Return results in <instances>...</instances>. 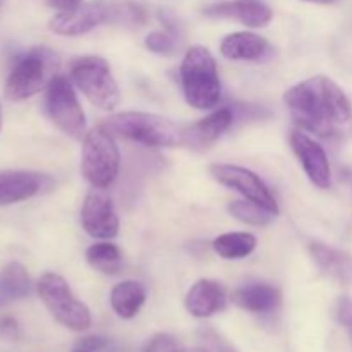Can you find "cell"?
Segmentation results:
<instances>
[{"instance_id":"1","label":"cell","mask_w":352,"mask_h":352,"mask_svg":"<svg viewBox=\"0 0 352 352\" xmlns=\"http://www.w3.org/2000/svg\"><path fill=\"white\" fill-rule=\"evenodd\" d=\"M284 102L301 129L322 138H332L352 119V105L346 93L327 76L305 79L287 89Z\"/></svg>"},{"instance_id":"2","label":"cell","mask_w":352,"mask_h":352,"mask_svg":"<svg viewBox=\"0 0 352 352\" xmlns=\"http://www.w3.org/2000/svg\"><path fill=\"white\" fill-rule=\"evenodd\" d=\"M100 127L113 138L134 141L151 148L184 146V126L167 117L148 112H122L110 116Z\"/></svg>"},{"instance_id":"3","label":"cell","mask_w":352,"mask_h":352,"mask_svg":"<svg viewBox=\"0 0 352 352\" xmlns=\"http://www.w3.org/2000/svg\"><path fill=\"white\" fill-rule=\"evenodd\" d=\"M60 67V57L54 50L34 47L23 52L10 65L6 79V96L10 102H23L47 89Z\"/></svg>"},{"instance_id":"4","label":"cell","mask_w":352,"mask_h":352,"mask_svg":"<svg viewBox=\"0 0 352 352\" xmlns=\"http://www.w3.org/2000/svg\"><path fill=\"white\" fill-rule=\"evenodd\" d=\"M181 82L186 102L198 110H210L220 102L222 85L215 58L205 47H191L181 64Z\"/></svg>"},{"instance_id":"5","label":"cell","mask_w":352,"mask_h":352,"mask_svg":"<svg viewBox=\"0 0 352 352\" xmlns=\"http://www.w3.org/2000/svg\"><path fill=\"white\" fill-rule=\"evenodd\" d=\"M71 81L95 107L113 110L120 103V91L109 62L96 55L78 57L71 62Z\"/></svg>"},{"instance_id":"6","label":"cell","mask_w":352,"mask_h":352,"mask_svg":"<svg viewBox=\"0 0 352 352\" xmlns=\"http://www.w3.org/2000/svg\"><path fill=\"white\" fill-rule=\"evenodd\" d=\"M120 151L116 138L103 127H95L85 136L81 170L86 181L98 189H107L119 175Z\"/></svg>"},{"instance_id":"7","label":"cell","mask_w":352,"mask_h":352,"mask_svg":"<svg viewBox=\"0 0 352 352\" xmlns=\"http://www.w3.org/2000/svg\"><path fill=\"white\" fill-rule=\"evenodd\" d=\"M36 291L50 315L60 325L74 332H85L89 329L91 325L89 309L86 308L85 302H81L72 294L69 284L60 275L52 274V272L43 274L38 280Z\"/></svg>"},{"instance_id":"8","label":"cell","mask_w":352,"mask_h":352,"mask_svg":"<svg viewBox=\"0 0 352 352\" xmlns=\"http://www.w3.org/2000/svg\"><path fill=\"white\" fill-rule=\"evenodd\" d=\"M45 110L52 122L64 134L74 140L86 136V117L71 78L57 74L52 79L45 93Z\"/></svg>"},{"instance_id":"9","label":"cell","mask_w":352,"mask_h":352,"mask_svg":"<svg viewBox=\"0 0 352 352\" xmlns=\"http://www.w3.org/2000/svg\"><path fill=\"white\" fill-rule=\"evenodd\" d=\"M210 174L222 186H227V188L241 192L246 199L258 203L274 215H278L277 199L272 195L270 189L267 188V184L254 172L248 170L244 167H237V165L215 164L210 167Z\"/></svg>"},{"instance_id":"10","label":"cell","mask_w":352,"mask_h":352,"mask_svg":"<svg viewBox=\"0 0 352 352\" xmlns=\"http://www.w3.org/2000/svg\"><path fill=\"white\" fill-rule=\"evenodd\" d=\"M110 17H112V3L105 0H91L81 3L74 10L55 14L48 23V28L62 36H79L89 33L100 24L110 23Z\"/></svg>"},{"instance_id":"11","label":"cell","mask_w":352,"mask_h":352,"mask_svg":"<svg viewBox=\"0 0 352 352\" xmlns=\"http://www.w3.org/2000/svg\"><path fill=\"white\" fill-rule=\"evenodd\" d=\"M81 222L95 239H113L119 234V217L105 189L93 188L86 195L81 210Z\"/></svg>"},{"instance_id":"12","label":"cell","mask_w":352,"mask_h":352,"mask_svg":"<svg viewBox=\"0 0 352 352\" xmlns=\"http://www.w3.org/2000/svg\"><path fill=\"white\" fill-rule=\"evenodd\" d=\"M291 146L309 181L320 189H329L332 182V170H330L329 157L320 143H316L302 131H294L291 134Z\"/></svg>"},{"instance_id":"13","label":"cell","mask_w":352,"mask_h":352,"mask_svg":"<svg viewBox=\"0 0 352 352\" xmlns=\"http://www.w3.org/2000/svg\"><path fill=\"white\" fill-rule=\"evenodd\" d=\"M203 14L210 19H232L248 28H263L274 17L270 7L260 0H223L205 7Z\"/></svg>"},{"instance_id":"14","label":"cell","mask_w":352,"mask_h":352,"mask_svg":"<svg viewBox=\"0 0 352 352\" xmlns=\"http://www.w3.org/2000/svg\"><path fill=\"white\" fill-rule=\"evenodd\" d=\"M220 54L229 60L263 62L274 55V48L267 38L251 31L227 34L220 43Z\"/></svg>"},{"instance_id":"15","label":"cell","mask_w":352,"mask_h":352,"mask_svg":"<svg viewBox=\"0 0 352 352\" xmlns=\"http://www.w3.org/2000/svg\"><path fill=\"white\" fill-rule=\"evenodd\" d=\"M234 119H236V116H234L232 110L220 109L217 112L210 113L205 119L191 124V126H184V146L192 148V150L208 148L226 131H229Z\"/></svg>"},{"instance_id":"16","label":"cell","mask_w":352,"mask_h":352,"mask_svg":"<svg viewBox=\"0 0 352 352\" xmlns=\"http://www.w3.org/2000/svg\"><path fill=\"white\" fill-rule=\"evenodd\" d=\"M227 296L222 285L215 280H198L186 296V309L195 318H208L226 309Z\"/></svg>"},{"instance_id":"17","label":"cell","mask_w":352,"mask_h":352,"mask_svg":"<svg viewBox=\"0 0 352 352\" xmlns=\"http://www.w3.org/2000/svg\"><path fill=\"white\" fill-rule=\"evenodd\" d=\"M232 302L241 309L260 315H270L280 308V292L274 285L250 284L236 289L230 296Z\"/></svg>"},{"instance_id":"18","label":"cell","mask_w":352,"mask_h":352,"mask_svg":"<svg viewBox=\"0 0 352 352\" xmlns=\"http://www.w3.org/2000/svg\"><path fill=\"white\" fill-rule=\"evenodd\" d=\"M45 177L31 172L0 174V206L12 205L33 198L43 189Z\"/></svg>"},{"instance_id":"19","label":"cell","mask_w":352,"mask_h":352,"mask_svg":"<svg viewBox=\"0 0 352 352\" xmlns=\"http://www.w3.org/2000/svg\"><path fill=\"white\" fill-rule=\"evenodd\" d=\"M316 267L333 280L340 284H352V256L344 251L330 248L322 243H313L309 246Z\"/></svg>"},{"instance_id":"20","label":"cell","mask_w":352,"mask_h":352,"mask_svg":"<svg viewBox=\"0 0 352 352\" xmlns=\"http://www.w3.org/2000/svg\"><path fill=\"white\" fill-rule=\"evenodd\" d=\"M144 301H146V291L140 282H120L110 292V305L113 311L124 320L134 318L143 308Z\"/></svg>"},{"instance_id":"21","label":"cell","mask_w":352,"mask_h":352,"mask_svg":"<svg viewBox=\"0 0 352 352\" xmlns=\"http://www.w3.org/2000/svg\"><path fill=\"white\" fill-rule=\"evenodd\" d=\"M33 284L26 267L17 261H10L0 270V298L23 299L30 296Z\"/></svg>"},{"instance_id":"22","label":"cell","mask_w":352,"mask_h":352,"mask_svg":"<svg viewBox=\"0 0 352 352\" xmlns=\"http://www.w3.org/2000/svg\"><path fill=\"white\" fill-rule=\"evenodd\" d=\"M256 248V237L248 232L222 234L213 241V250L226 260H241L250 256Z\"/></svg>"},{"instance_id":"23","label":"cell","mask_w":352,"mask_h":352,"mask_svg":"<svg viewBox=\"0 0 352 352\" xmlns=\"http://www.w3.org/2000/svg\"><path fill=\"white\" fill-rule=\"evenodd\" d=\"M86 261L103 275H117L122 268V253L116 244L98 243L86 250Z\"/></svg>"},{"instance_id":"24","label":"cell","mask_w":352,"mask_h":352,"mask_svg":"<svg viewBox=\"0 0 352 352\" xmlns=\"http://www.w3.org/2000/svg\"><path fill=\"white\" fill-rule=\"evenodd\" d=\"M227 210H229V213L234 219L254 227L268 226L277 217L272 212H268L267 208H263L261 205H258V203L250 201V199L248 201H232Z\"/></svg>"},{"instance_id":"25","label":"cell","mask_w":352,"mask_h":352,"mask_svg":"<svg viewBox=\"0 0 352 352\" xmlns=\"http://www.w3.org/2000/svg\"><path fill=\"white\" fill-rule=\"evenodd\" d=\"M144 21H146V12L138 3H112V17H110V23L126 24V26H143Z\"/></svg>"},{"instance_id":"26","label":"cell","mask_w":352,"mask_h":352,"mask_svg":"<svg viewBox=\"0 0 352 352\" xmlns=\"http://www.w3.org/2000/svg\"><path fill=\"white\" fill-rule=\"evenodd\" d=\"M198 344L201 352H237L220 333H217L212 329L199 330Z\"/></svg>"},{"instance_id":"27","label":"cell","mask_w":352,"mask_h":352,"mask_svg":"<svg viewBox=\"0 0 352 352\" xmlns=\"http://www.w3.org/2000/svg\"><path fill=\"white\" fill-rule=\"evenodd\" d=\"M144 45L150 52L158 55H172L175 50V38L168 31H151L144 38Z\"/></svg>"},{"instance_id":"28","label":"cell","mask_w":352,"mask_h":352,"mask_svg":"<svg viewBox=\"0 0 352 352\" xmlns=\"http://www.w3.org/2000/svg\"><path fill=\"white\" fill-rule=\"evenodd\" d=\"M78 347H82V349L89 352H117L120 351L119 346H117L113 340L105 339V337H86L81 342L78 344Z\"/></svg>"},{"instance_id":"29","label":"cell","mask_w":352,"mask_h":352,"mask_svg":"<svg viewBox=\"0 0 352 352\" xmlns=\"http://www.w3.org/2000/svg\"><path fill=\"white\" fill-rule=\"evenodd\" d=\"M177 342H175L174 337L165 336V333H160V336H155L153 339L148 342V346L144 347L143 352H177Z\"/></svg>"},{"instance_id":"30","label":"cell","mask_w":352,"mask_h":352,"mask_svg":"<svg viewBox=\"0 0 352 352\" xmlns=\"http://www.w3.org/2000/svg\"><path fill=\"white\" fill-rule=\"evenodd\" d=\"M337 320L342 325L352 327V301L347 298H342L337 305Z\"/></svg>"},{"instance_id":"31","label":"cell","mask_w":352,"mask_h":352,"mask_svg":"<svg viewBox=\"0 0 352 352\" xmlns=\"http://www.w3.org/2000/svg\"><path fill=\"white\" fill-rule=\"evenodd\" d=\"M17 333H19V327L14 318H2L0 320V336L6 337V339H16Z\"/></svg>"},{"instance_id":"32","label":"cell","mask_w":352,"mask_h":352,"mask_svg":"<svg viewBox=\"0 0 352 352\" xmlns=\"http://www.w3.org/2000/svg\"><path fill=\"white\" fill-rule=\"evenodd\" d=\"M48 6L57 9L58 12H67V10H74L82 3V0H47Z\"/></svg>"},{"instance_id":"33","label":"cell","mask_w":352,"mask_h":352,"mask_svg":"<svg viewBox=\"0 0 352 352\" xmlns=\"http://www.w3.org/2000/svg\"><path fill=\"white\" fill-rule=\"evenodd\" d=\"M302 2L320 3V6H330V3H336V2H339V0H302Z\"/></svg>"},{"instance_id":"34","label":"cell","mask_w":352,"mask_h":352,"mask_svg":"<svg viewBox=\"0 0 352 352\" xmlns=\"http://www.w3.org/2000/svg\"><path fill=\"white\" fill-rule=\"evenodd\" d=\"M344 179H346L347 184H349L351 188H352V172H351V170H346V172H344Z\"/></svg>"},{"instance_id":"35","label":"cell","mask_w":352,"mask_h":352,"mask_svg":"<svg viewBox=\"0 0 352 352\" xmlns=\"http://www.w3.org/2000/svg\"><path fill=\"white\" fill-rule=\"evenodd\" d=\"M177 352H201V349H199V347H196V349H179Z\"/></svg>"},{"instance_id":"36","label":"cell","mask_w":352,"mask_h":352,"mask_svg":"<svg viewBox=\"0 0 352 352\" xmlns=\"http://www.w3.org/2000/svg\"><path fill=\"white\" fill-rule=\"evenodd\" d=\"M72 352H89V351L82 349V347H76V349H74V351H72Z\"/></svg>"},{"instance_id":"37","label":"cell","mask_w":352,"mask_h":352,"mask_svg":"<svg viewBox=\"0 0 352 352\" xmlns=\"http://www.w3.org/2000/svg\"><path fill=\"white\" fill-rule=\"evenodd\" d=\"M0 129H2V109H0Z\"/></svg>"}]
</instances>
